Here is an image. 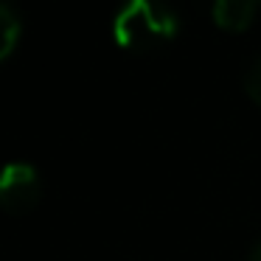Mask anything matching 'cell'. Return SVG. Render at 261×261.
<instances>
[{"label": "cell", "instance_id": "cell-1", "mask_svg": "<svg viewBox=\"0 0 261 261\" xmlns=\"http://www.w3.org/2000/svg\"><path fill=\"white\" fill-rule=\"evenodd\" d=\"M118 45L132 51H149L177 34V17L171 9L152 3V0H135L118 12L113 23Z\"/></svg>", "mask_w": 261, "mask_h": 261}, {"label": "cell", "instance_id": "cell-2", "mask_svg": "<svg viewBox=\"0 0 261 261\" xmlns=\"http://www.w3.org/2000/svg\"><path fill=\"white\" fill-rule=\"evenodd\" d=\"M40 174L29 163H12L0 171V208L9 214H25L40 202Z\"/></svg>", "mask_w": 261, "mask_h": 261}, {"label": "cell", "instance_id": "cell-3", "mask_svg": "<svg viewBox=\"0 0 261 261\" xmlns=\"http://www.w3.org/2000/svg\"><path fill=\"white\" fill-rule=\"evenodd\" d=\"M255 12H258V3H253V0H219V3H214L216 25L227 31H244L253 23Z\"/></svg>", "mask_w": 261, "mask_h": 261}, {"label": "cell", "instance_id": "cell-4", "mask_svg": "<svg viewBox=\"0 0 261 261\" xmlns=\"http://www.w3.org/2000/svg\"><path fill=\"white\" fill-rule=\"evenodd\" d=\"M20 40V17L12 6H3L0 3V62L14 51Z\"/></svg>", "mask_w": 261, "mask_h": 261}, {"label": "cell", "instance_id": "cell-5", "mask_svg": "<svg viewBox=\"0 0 261 261\" xmlns=\"http://www.w3.org/2000/svg\"><path fill=\"white\" fill-rule=\"evenodd\" d=\"M244 90H247V96L253 98L255 104H261V57L253 62V68L247 70V76H244Z\"/></svg>", "mask_w": 261, "mask_h": 261}, {"label": "cell", "instance_id": "cell-6", "mask_svg": "<svg viewBox=\"0 0 261 261\" xmlns=\"http://www.w3.org/2000/svg\"><path fill=\"white\" fill-rule=\"evenodd\" d=\"M250 261H261V242L255 244V250H253V255H250Z\"/></svg>", "mask_w": 261, "mask_h": 261}]
</instances>
